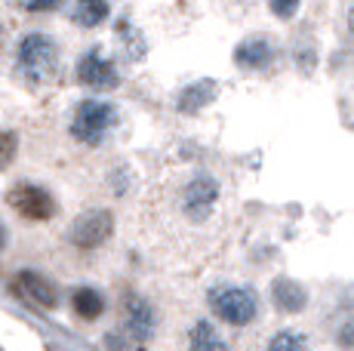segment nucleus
<instances>
[{
    "instance_id": "1",
    "label": "nucleus",
    "mask_w": 354,
    "mask_h": 351,
    "mask_svg": "<svg viewBox=\"0 0 354 351\" xmlns=\"http://www.w3.org/2000/svg\"><path fill=\"white\" fill-rule=\"evenodd\" d=\"M209 312L228 327H250L259 317V296L253 287L241 283H219L207 293Z\"/></svg>"
},
{
    "instance_id": "2",
    "label": "nucleus",
    "mask_w": 354,
    "mask_h": 351,
    "mask_svg": "<svg viewBox=\"0 0 354 351\" xmlns=\"http://www.w3.org/2000/svg\"><path fill=\"white\" fill-rule=\"evenodd\" d=\"M16 62L19 71L25 74L34 84H44L56 74V62H59V50H56V40L50 35H40V31H31L19 40V50H16Z\"/></svg>"
},
{
    "instance_id": "3",
    "label": "nucleus",
    "mask_w": 354,
    "mask_h": 351,
    "mask_svg": "<svg viewBox=\"0 0 354 351\" xmlns=\"http://www.w3.org/2000/svg\"><path fill=\"white\" fill-rule=\"evenodd\" d=\"M118 124V108L105 99H84L74 108V120H71V136L84 145H102L105 136L114 130Z\"/></svg>"
},
{
    "instance_id": "4",
    "label": "nucleus",
    "mask_w": 354,
    "mask_h": 351,
    "mask_svg": "<svg viewBox=\"0 0 354 351\" xmlns=\"http://www.w3.org/2000/svg\"><path fill=\"white\" fill-rule=\"evenodd\" d=\"M6 204L28 222H46L56 216V198H53L46 188L31 185V182L12 185L10 194H6Z\"/></svg>"
},
{
    "instance_id": "5",
    "label": "nucleus",
    "mask_w": 354,
    "mask_h": 351,
    "mask_svg": "<svg viewBox=\"0 0 354 351\" xmlns=\"http://www.w3.org/2000/svg\"><path fill=\"white\" fill-rule=\"evenodd\" d=\"M111 234H114L111 210H86V213H80L77 219H74L68 238H71V244L77 249H96V247L105 244Z\"/></svg>"
},
{
    "instance_id": "6",
    "label": "nucleus",
    "mask_w": 354,
    "mask_h": 351,
    "mask_svg": "<svg viewBox=\"0 0 354 351\" xmlns=\"http://www.w3.org/2000/svg\"><path fill=\"white\" fill-rule=\"evenodd\" d=\"M124 330L129 336V342H151L154 330H158V314H154L151 302L139 293H127L124 296Z\"/></svg>"
},
{
    "instance_id": "7",
    "label": "nucleus",
    "mask_w": 354,
    "mask_h": 351,
    "mask_svg": "<svg viewBox=\"0 0 354 351\" xmlns=\"http://www.w3.org/2000/svg\"><path fill=\"white\" fill-rule=\"evenodd\" d=\"M216 200H219V182H216L213 176L201 173L185 185V194H182V210H185L188 219L203 222L209 213H213Z\"/></svg>"
},
{
    "instance_id": "8",
    "label": "nucleus",
    "mask_w": 354,
    "mask_h": 351,
    "mask_svg": "<svg viewBox=\"0 0 354 351\" xmlns=\"http://www.w3.org/2000/svg\"><path fill=\"white\" fill-rule=\"evenodd\" d=\"M77 80L90 90H114L120 84V74L114 68V62H108L99 50H90L77 59Z\"/></svg>"
},
{
    "instance_id": "9",
    "label": "nucleus",
    "mask_w": 354,
    "mask_h": 351,
    "mask_svg": "<svg viewBox=\"0 0 354 351\" xmlns=\"http://www.w3.org/2000/svg\"><path fill=\"white\" fill-rule=\"evenodd\" d=\"M277 50H274V40L253 35V37H243L241 44L234 46V65L243 71H265L271 62H274Z\"/></svg>"
},
{
    "instance_id": "10",
    "label": "nucleus",
    "mask_w": 354,
    "mask_h": 351,
    "mask_svg": "<svg viewBox=\"0 0 354 351\" xmlns=\"http://www.w3.org/2000/svg\"><path fill=\"white\" fill-rule=\"evenodd\" d=\"M16 287H19V293H22L25 299H28L31 305H37V308H56L59 305L56 283L46 278V274H40V272H31V268L19 272Z\"/></svg>"
},
{
    "instance_id": "11",
    "label": "nucleus",
    "mask_w": 354,
    "mask_h": 351,
    "mask_svg": "<svg viewBox=\"0 0 354 351\" xmlns=\"http://www.w3.org/2000/svg\"><path fill=\"white\" fill-rule=\"evenodd\" d=\"M271 302H274L277 312L299 314L308 305V290L292 278H274V283H271Z\"/></svg>"
},
{
    "instance_id": "12",
    "label": "nucleus",
    "mask_w": 354,
    "mask_h": 351,
    "mask_svg": "<svg viewBox=\"0 0 354 351\" xmlns=\"http://www.w3.org/2000/svg\"><path fill=\"white\" fill-rule=\"evenodd\" d=\"M216 96H219V84H216V80H197V84L185 86V90L179 93L176 108H179L182 114H197L213 102Z\"/></svg>"
},
{
    "instance_id": "13",
    "label": "nucleus",
    "mask_w": 354,
    "mask_h": 351,
    "mask_svg": "<svg viewBox=\"0 0 354 351\" xmlns=\"http://www.w3.org/2000/svg\"><path fill=\"white\" fill-rule=\"evenodd\" d=\"M71 308L80 321H99L105 314V296L96 287H77L71 293Z\"/></svg>"
},
{
    "instance_id": "14",
    "label": "nucleus",
    "mask_w": 354,
    "mask_h": 351,
    "mask_svg": "<svg viewBox=\"0 0 354 351\" xmlns=\"http://www.w3.org/2000/svg\"><path fill=\"white\" fill-rule=\"evenodd\" d=\"M188 351H231V348L213 323L197 321L192 327V333H188Z\"/></svg>"
},
{
    "instance_id": "15",
    "label": "nucleus",
    "mask_w": 354,
    "mask_h": 351,
    "mask_svg": "<svg viewBox=\"0 0 354 351\" xmlns=\"http://www.w3.org/2000/svg\"><path fill=\"white\" fill-rule=\"evenodd\" d=\"M108 12H111V6H108V0H77V6H74V22L84 25V28H96L108 19Z\"/></svg>"
},
{
    "instance_id": "16",
    "label": "nucleus",
    "mask_w": 354,
    "mask_h": 351,
    "mask_svg": "<svg viewBox=\"0 0 354 351\" xmlns=\"http://www.w3.org/2000/svg\"><path fill=\"white\" fill-rule=\"evenodd\" d=\"M265 351H311V345L302 333H296V330H281V333H274L268 339Z\"/></svg>"
},
{
    "instance_id": "17",
    "label": "nucleus",
    "mask_w": 354,
    "mask_h": 351,
    "mask_svg": "<svg viewBox=\"0 0 354 351\" xmlns=\"http://www.w3.org/2000/svg\"><path fill=\"white\" fill-rule=\"evenodd\" d=\"M16 154H19V136L12 130H0V170H6L16 160Z\"/></svg>"
},
{
    "instance_id": "18",
    "label": "nucleus",
    "mask_w": 354,
    "mask_h": 351,
    "mask_svg": "<svg viewBox=\"0 0 354 351\" xmlns=\"http://www.w3.org/2000/svg\"><path fill=\"white\" fill-rule=\"evenodd\" d=\"M336 345L342 351H354V317L351 321H342L336 330Z\"/></svg>"
},
{
    "instance_id": "19",
    "label": "nucleus",
    "mask_w": 354,
    "mask_h": 351,
    "mask_svg": "<svg viewBox=\"0 0 354 351\" xmlns=\"http://www.w3.org/2000/svg\"><path fill=\"white\" fill-rule=\"evenodd\" d=\"M299 3H302V0H268L271 12H274L277 19H292L299 12Z\"/></svg>"
},
{
    "instance_id": "20",
    "label": "nucleus",
    "mask_w": 354,
    "mask_h": 351,
    "mask_svg": "<svg viewBox=\"0 0 354 351\" xmlns=\"http://www.w3.org/2000/svg\"><path fill=\"white\" fill-rule=\"evenodd\" d=\"M25 6H28L31 12H53L62 6V0H25Z\"/></svg>"
},
{
    "instance_id": "21",
    "label": "nucleus",
    "mask_w": 354,
    "mask_h": 351,
    "mask_svg": "<svg viewBox=\"0 0 354 351\" xmlns=\"http://www.w3.org/2000/svg\"><path fill=\"white\" fill-rule=\"evenodd\" d=\"M105 345H108V351H127L124 348V339H120L118 333H108L105 336Z\"/></svg>"
},
{
    "instance_id": "22",
    "label": "nucleus",
    "mask_w": 354,
    "mask_h": 351,
    "mask_svg": "<svg viewBox=\"0 0 354 351\" xmlns=\"http://www.w3.org/2000/svg\"><path fill=\"white\" fill-rule=\"evenodd\" d=\"M348 31H351V35H354V3L348 6Z\"/></svg>"
},
{
    "instance_id": "23",
    "label": "nucleus",
    "mask_w": 354,
    "mask_h": 351,
    "mask_svg": "<svg viewBox=\"0 0 354 351\" xmlns=\"http://www.w3.org/2000/svg\"><path fill=\"white\" fill-rule=\"evenodd\" d=\"M6 247V231H3V225H0V249Z\"/></svg>"
}]
</instances>
